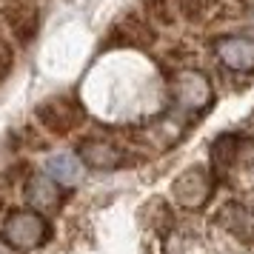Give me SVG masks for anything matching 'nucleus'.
Segmentation results:
<instances>
[{"label":"nucleus","mask_w":254,"mask_h":254,"mask_svg":"<svg viewBox=\"0 0 254 254\" xmlns=\"http://www.w3.org/2000/svg\"><path fill=\"white\" fill-rule=\"evenodd\" d=\"M14 69V46L12 37H6L0 32V80H6Z\"/></svg>","instance_id":"2eb2a0df"},{"label":"nucleus","mask_w":254,"mask_h":254,"mask_svg":"<svg viewBox=\"0 0 254 254\" xmlns=\"http://www.w3.org/2000/svg\"><path fill=\"white\" fill-rule=\"evenodd\" d=\"M0 208H3V200H0Z\"/></svg>","instance_id":"f3484780"},{"label":"nucleus","mask_w":254,"mask_h":254,"mask_svg":"<svg viewBox=\"0 0 254 254\" xmlns=\"http://www.w3.org/2000/svg\"><path fill=\"white\" fill-rule=\"evenodd\" d=\"M35 120L55 137H66L77 131L86 120V109L74 94H55L35 106Z\"/></svg>","instance_id":"7ed1b4c3"},{"label":"nucleus","mask_w":254,"mask_h":254,"mask_svg":"<svg viewBox=\"0 0 254 254\" xmlns=\"http://www.w3.org/2000/svg\"><path fill=\"white\" fill-rule=\"evenodd\" d=\"M0 254H20V249H14L12 243H6V240H0Z\"/></svg>","instance_id":"dca6fc26"},{"label":"nucleus","mask_w":254,"mask_h":254,"mask_svg":"<svg viewBox=\"0 0 254 254\" xmlns=\"http://www.w3.org/2000/svg\"><path fill=\"white\" fill-rule=\"evenodd\" d=\"M35 3H37V0H35Z\"/></svg>","instance_id":"a211bd4d"},{"label":"nucleus","mask_w":254,"mask_h":254,"mask_svg":"<svg viewBox=\"0 0 254 254\" xmlns=\"http://www.w3.org/2000/svg\"><path fill=\"white\" fill-rule=\"evenodd\" d=\"M214 226L226 231L237 243L254 249V208L240 200H226L214 214Z\"/></svg>","instance_id":"1a4fd4ad"},{"label":"nucleus","mask_w":254,"mask_h":254,"mask_svg":"<svg viewBox=\"0 0 254 254\" xmlns=\"http://www.w3.org/2000/svg\"><path fill=\"white\" fill-rule=\"evenodd\" d=\"M3 240L12 243L20 252L43 249L52 240V223L43 217V211L35 208H14L3 220Z\"/></svg>","instance_id":"f257e3e1"},{"label":"nucleus","mask_w":254,"mask_h":254,"mask_svg":"<svg viewBox=\"0 0 254 254\" xmlns=\"http://www.w3.org/2000/svg\"><path fill=\"white\" fill-rule=\"evenodd\" d=\"M77 157L86 169H94V172H117L131 163V154L120 143L106 137H86L77 146Z\"/></svg>","instance_id":"423d86ee"},{"label":"nucleus","mask_w":254,"mask_h":254,"mask_svg":"<svg viewBox=\"0 0 254 254\" xmlns=\"http://www.w3.org/2000/svg\"><path fill=\"white\" fill-rule=\"evenodd\" d=\"M214 169L206 166H189L186 172H180L172 183V194L177 200V206L186 211H203L208 206V200L214 194Z\"/></svg>","instance_id":"20e7f679"},{"label":"nucleus","mask_w":254,"mask_h":254,"mask_svg":"<svg viewBox=\"0 0 254 254\" xmlns=\"http://www.w3.org/2000/svg\"><path fill=\"white\" fill-rule=\"evenodd\" d=\"M23 194L29 208L35 211H52L63 203V186L55 183L46 172H32L23 180Z\"/></svg>","instance_id":"9b49d317"},{"label":"nucleus","mask_w":254,"mask_h":254,"mask_svg":"<svg viewBox=\"0 0 254 254\" xmlns=\"http://www.w3.org/2000/svg\"><path fill=\"white\" fill-rule=\"evenodd\" d=\"M40 23H43V14H40V6L35 0H9L3 6L6 35L12 37V43H17V46H29L40 35Z\"/></svg>","instance_id":"39448f33"},{"label":"nucleus","mask_w":254,"mask_h":254,"mask_svg":"<svg viewBox=\"0 0 254 254\" xmlns=\"http://www.w3.org/2000/svg\"><path fill=\"white\" fill-rule=\"evenodd\" d=\"M172 3L174 12L180 14L186 23L194 26H206L223 14V0H172Z\"/></svg>","instance_id":"ddd939ff"},{"label":"nucleus","mask_w":254,"mask_h":254,"mask_svg":"<svg viewBox=\"0 0 254 254\" xmlns=\"http://www.w3.org/2000/svg\"><path fill=\"white\" fill-rule=\"evenodd\" d=\"M154 43V29L146 17L140 14H123L115 26L109 29L103 40V49H146Z\"/></svg>","instance_id":"6e6552de"},{"label":"nucleus","mask_w":254,"mask_h":254,"mask_svg":"<svg viewBox=\"0 0 254 254\" xmlns=\"http://www.w3.org/2000/svg\"><path fill=\"white\" fill-rule=\"evenodd\" d=\"M208 157H211V169L217 172H229L240 163H254V140L234 131H223L211 140Z\"/></svg>","instance_id":"0eeeda50"},{"label":"nucleus","mask_w":254,"mask_h":254,"mask_svg":"<svg viewBox=\"0 0 254 254\" xmlns=\"http://www.w3.org/2000/svg\"><path fill=\"white\" fill-rule=\"evenodd\" d=\"M43 172L60 183L63 189H74V186L83 183V177H86V166L83 160L77 157V151H58V154H52L43 166Z\"/></svg>","instance_id":"f8f14e48"},{"label":"nucleus","mask_w":254,"mask_h":254,"mask_svg":"<svg viewBox=\"0 0 254 254\" xmlns=\"http://www.w3.org/2000/svg\"><path fill=\"white\" fill-rule=\"evenodd\" d=\"M214 55L229 71L254 74V37L249 35H223L214 43Z\"/></svg>","instance_id":"9d476101"},{"label":"nucleus","mask_w":254,"mask_h":254,"mask_svg":"<svg viewBox=\"0 0 254 254\" xmlns=\"http://www.w3.org/2000/svg\"><path fill=\"white\" fill-rule=\"evenodd\" d=\"M143 17H146L151 26L169 29V26H174V20H177L174 3L172 0H143Z\"/></svg>","instance_id":"4468645a"},{"label":"nucleus","mask_w":254,"mask_h":254,"mask_svg":"<svg viewBox=\"0 0 254 254\" xmlns=\"http://www.w3.org/2000/svg\"><path fill=\"white\" fill-rule=\"evenodd\" d=\"M169 94H172L174 106L183 115H191V117L206 115V109H211V100H214L211 80L197 69L174 71L172 80H169Z\"/></svg>","instance_id":"f03ea898"}]
</instances>
